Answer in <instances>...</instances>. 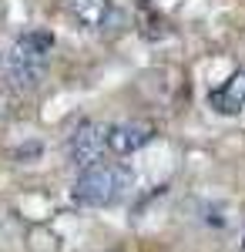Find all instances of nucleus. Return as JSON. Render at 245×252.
<instances>
[{
	"label": "nucleus",
	"instance_id": "obj_3",
	"mask_svg": "<svg viewBox=\"0 0 245 252\" xmlns=\"http://www.w3.org/2000/svg\"><path fill=\"white\" fill-rule=\"evenodd\" d=\"M104 145H108V131L101 125H94V121H84V125L74 128V135L67 141V158L77 168H91V165H97Z\"/></svg>",
	"mask_w": 245,
	"mask_h": 252
},
{
	"label": "nucleus",
	"instance_id": "obj_7",
	"mask_svg": "<svg viewBox=\"0 0 245 252\" xmlns=\"http://www.w3.org/2000/svg\"><path fill=\"white\" fill-rule=\"evenodd\" d=\"M3 71H7V61H3V58H0V74H3Z\"/></svg>",
	"mask_w": 245,
	"mask_h": 252
},
{
	"label": "nucleus",
	"instance_id": "obj_1",
	"mask_svg": "<svg viewBox=\"0 0 245 252\" xmlns=\"http://www.w3.org/2000/svg\"><path fill=\"white\" fill-rule=\"evenodd\" d=\"M51 51H54V34L51 31H31L10 47L7 54V74L10 81L31 91L44 81V71H47V61H51Z\"/></svg>",
	"mask_w": 245,
	"mask_h": 252
},
{
	"label": "nucleus",
	"instance_id": "obj_5",
	"mask_svg": "<svg viewBox=\"0 0 245 252\" xmlns=\"http://www.w3.org/2000/svg\"><path fill=\"white\" fill-rule=\"evenodd\" d=\"M208 104H212L218 115H239L245 108V71H235L222 88H215V91L208 94Z\"/></svg>",
	"mask_w": 245,
	"mask_h": 252
},
{
	"label": "nucleus",
	"instance_id": "obj_6",
	"mask_svg": "<svg viewBox=\"0 0 245 252\" xmlns=\"http://www.w3.org/2000/svg\"><path fill=\"white\" fill-rule=\"evenodd\" d=\"M67 14L84 31H97L111 20V0H67Z\"/></svg>",
	"mask_w": 245,
	"mask_h": 252
},
{
	"label": "nucleus",
	"instance_id": "obj_2",
	"mask_svg": "<svg viewBox=\"0 0 245 252\" xmlns=\"http://www.w3.org/2000/svg\"><path fill=\"white\" fill-rule=\"evenodd\" d=\"M118 189H121V175L111 165H91L84 168L81 178L74 182V195L77 205H91V209H101V205H111L118 198Z\"/></svg>",
	"mask_w": 245,
	"mask_h": 252
},
{
	"label": "nucleus",
	"instance_id": "obj_4",
	"mask_svg": "<svg viewBox=\"0 0 245 252\" xmlns=\"http://www.w3.org/2000/svg\"><path fill=\"white\" fill-rule=\"evenodd\" d=\"M151 138H154V125H148V121H128V125L108 128V148L114 155H131L138 148H145Z\"/></svg>",
	"mask_w": 245,
	"mask_h": 252
}]
</instances>
